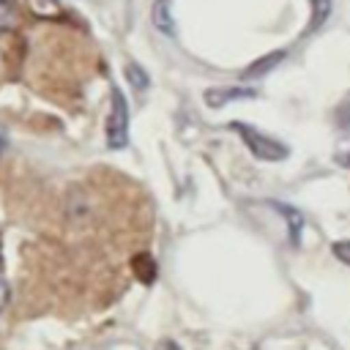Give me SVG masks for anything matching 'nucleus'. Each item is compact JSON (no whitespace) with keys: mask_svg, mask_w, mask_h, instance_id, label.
Segmentation results:
<instances>
[{"mask_svg":"<svg viewBox=\"0 0 350 350\" xmlns=\"http://www.w3.org/2000/svg\"><path fill=\"white\" fill-rule=\"evenodd\" d=\"M150 19H153V25H156L161 33H167V36L175 33L172 14H170V0H156L153 8H150Z\"/></svg>","mask_w":350,"mask_h":350,"instance_id":"obj_6","label":"nucleus"},{"mask_svg":"<svg viewBox=\"0 0 350 350\" xmlns=\"http://www.w3.org/2000/svg\"><path fill=\"white\" fill-rule=\"evenodd\" d=\"M109 101L112 104H109V118H107V145L112 150H120L129 142V104L120 88L115 85L109 90Z\"/></svg>","mask_w":350,"mask_h":350,"instance_id":"obj_2","label":"nucleus"},{"mask_svg":"<svg viewBox=\"0 0 350 350\" xmlns=\"http://www.w3.org/2000/svg\"><path fill=\"white\" fill-rule=\"evenodd\" d=\"M126 79H129L137 90H145V88H148V74H145L142 66H137V63H129V66H126Z\"/></svg>","mask_w":350,"mask_h":350,"instance_id":"obj_9","label":"nucleus"},{"mask_svg":"<svg viewBox=\"0 0 350 350\" xmlns=\"http://www.w3.org/2000/svg\"><path fill=\"white\" fill-rule=\"evenodd\" d=\"M134 271H137V276H139L142 282H153V276H156V265H153V260H150L148 254L134 257Z\"/></svg>","mask_w":350,"mask_h":350,"instance_id":"obj_8","label":"nucleus"},{"mask_svg":"<svg viewBox=\"0 0 350 350\" xmlns=\"http://www.w3.org/2000/svg\"><path fill=\"white\" fill-rule=\"evenodd\" d=\"M257 90L254 88H238V85H221V88H205L202 98L211 109H221L224 104L235 101V98H254Z\"/></svg>","mask_w":350,"mask_h":350,"instance_id":"obj_3","label":"nucleus"},{"mask_svg":"<svg viewBox=\"0 0 350 350\" xmlns=\"http://www.w3.org/2000/svg\"><path fill=\"white\" fill-rule=\"evenodd\" d=\"M284 60V49H276V52H268L265 57H260V60H254L249 68H243V79H254V77H262V74H268L276 63H282Z\"/></svg>","mask_w":350,"mask_h":350,"instance_id":"obj_5","label":"nucleus"},{"mask_svg":"<svg viewBox=\"0 0 350 350\" xmlns=\"http://www.w3.org/2000/svg\"><path fill=\"white\" fill-rule=\"evenodd\" d=\"M159 350H180V347L172 339H164V342H159Z\"/></svg>","mask_w":350,"mask_h":350,"instance_id":"obj_13","label":"nucleus"},{"mask_svg":"<svg viewBox=\"0 0 350 350\" xmlns=\"http://www.w3.org/2000/svg\"><path fill=\"white\" fill-rule=\"evenodd\" d=\"M271 208H276V211L287 219V224H290V243L298 246V243H301V230H304V216H301V211H295L293 205L276 202V200H271Z\"/></svg>","mask_w":350,"mask_h":350,"instance_id":"obj_4","label":"nucleus"},{"mask_svg":"<svg viewBox=\"0 0 350 350\" xmlns=\"http://www.w3.org/2000/svg\"><path fill=\"white\" fill-rule=\"evenodd\" d=\"M11 22H14V3L0 0V27H8Z\"/></svg>","mask_w":350,"mask_h":350,"instance_id":"obj_10","label":"nucleus"},{"mask_svg":"<svg viewBox=\"0 0 350 350\" xmlns=\"http://www.w3.org/2000/svg\"><path fill=\"white\" fill-rule=\"evenodd\" d=\"M5 145H8V134H5V129L0 126V156H3V150H5Z\"/></svg>","mask_w":350,"mask_h":350,"instance_id":"obj_14","label":"nucleus"},{"mask_svg":"<svg viewBox=\"0 0 350 350\" xmlns=\"http://www.w3.org/2000/svg\"><path fill=\"white\" fill-rule=\"evenodd\" d=\"M309 3H312V19H309V33H312L331 16V0H309Z\"/></svg>","mask_w":350,"mask_h":350,"instance_id":"obj_7","label":"nucleus"},{"mask_svg":"<svg viewBox=\"0 0 350 350\" xmlns=\"http://www.w3.org/2000/svg\"><path fill=\"white\" fill-rule=\"evenodd\" d=\"M230 129L246 142V148H249V153H252L254 159H262V161H282V159L290 156V148H287L284 142H279V139H273V137L257 131V129L249 126V123L232 120Z\"/></svg>","mask_w":350,"mask_h":350,"instance_id":"obj_1","label":"nucleus"},{"mask_svg":"<svg viewBox=\"0 0 350 350\" xmlns=\"http://www.w3.org/2000/svg\"><path fill=\"white\" fill-rule=\"evenodd\" d=\"M8 301H11V287L5 284V279H0V312L8 306Z\"/></svg>","mask_w":350,"mask_h":350,"instance_id":"obj_12","label":"nucleus"},{"mask_svg":"<svg viewBox=\"0 0 350 350\" xmlns=\"http://www.w3.org/2000/svg\"><path fill=\"white\" fill-rule=\"evenodd\" d=\"M334 254H336V260H342L345 265H350V241H336L334 243Z\"/></svg>","mask_w":350,"mask_h":350,"instance_id":"obj_11","label":"nucleus"}]
</instances>
